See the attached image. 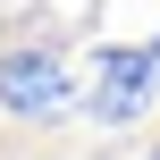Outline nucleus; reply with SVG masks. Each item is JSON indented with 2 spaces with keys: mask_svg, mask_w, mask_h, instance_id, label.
<instances>
[{
  "mask_svg": "<svg viewBox=\"0 0 160 160\" xmlns=\"http://www.w3.org/2000/svg\"><path fill=\"white\" fill-rule=\"evenodd\" d=\"M152 160H160V152H152Z\"/></svg>",
  "mask_w": 160,
  "mask_h": 160,
  "instance_id": "3",
  "label": "nucleus"
},
{
  "mask_svg": "<svg viewBox=\"0 0 160 160\" xmlns=\"http://www.w3.org/2000/svg\"><path fill=\"white\" fill-rule=\"evenodd\" d=\"M76 110H84V93H76L59 42H8V51H0V118H17V127H59V118H76Z\"/></svg>",
  "mask_w": 160,
  "mask_h": 160,
  "instance_id": "1",
  "label": "nucleus"
},
{
  "mask_svg": "<svg viewBox=\"0 0 160 160\" xmlns=\"http://www.w3.org/2000/svg\"><path fill=\"white\" fill-rule=\"evenodd\" d=\"M152 101H160L152 42H101V51H93V84H84V110H76V118H93L101 135H118V127H135Z\"/></svg>",
  "mask_w": 160,
  "mask_h": 160,
  "instance_id": "2",
  "label": "nucleus"
}]
</instances>
